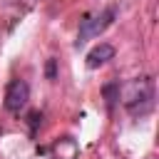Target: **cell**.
Instances as JSON below:
<instances>
[{"label":"cell","instance_id":"cell-4","mask_svg":"<svg viewBox=\"0 0 159 159\" xmlns=\"http://www.w3.org/2000/svg\"><path fill=\"white\" fill-rule=\"evenodd\" d=\"M114 57V47L109 45V42H99L97 47H92L89 52H87V67L89 70H97V67H102L104 62H109Z\"/></svg>","mask_w":159,"mask_h":159},{"label":"cell","instance_id":"cell-1","mask_svg":"<svg viewBox=\"0 0 159 159\" xmlns=\"http://www.w3.org/2000/svg\"><path fill=\"white\" fill-rule=\"evenodd\" d=\"M124 107L132 117H144L154 109V80L137 77L124 87Z\"/></svg>","mask_w":159,"mask_h":159},{"label":"cell","instance_id":"cell-2","mask_svg":"<svg viewBox=\"0 0 159 159\" xmlns=\"http://www.w3.org/2000/svg\"><path fill=\"white\" fill-rule=\"evenodd\" d=\"M114 17H117V7H107V10H102V12H97V15H87L82 22H80V32H77V47H82L87 40H92V37H97L99 32H104L112 22H114Z\"/></svg>","mask_w":159,"mask_h":159},{"label":"cell","instance_id":"cell-3","mask_svg":"<svg viewBox=\"0 0 159 159\" xmlns=\"http://www.w3.org/2000/svg\"><path fill=\"white\" fill-rule=\"evenodd\" d=\"M27 99H30L27 82L25 80H12L5 89V109L7 112H20V109H25Z\"/></svg>","mask_w":159,"mask_h":159},{"label":"cell","instance_id":"cell-5","mask_svg":"<svg viewBox=\"0 0 159 159\" xmlns=\"http://www.w3.org/2000/svg\"><path fill=\"white\" fill-rule=\"evenodd\" d=\"M104 97H107V104L112 107V104L119 99V84H107V87H104Z\"/></svg>","mask_w":159,"mask_h":159},{"label":"cell","instance_id":"cell-6","mask_svg":"<svg viewBox=\"0 0 159 159\" xmlns=\"http://www.w3.org/2000/svg\"><path fill=\"white\" fill-rule=\"evenodd\" d=\"M47 80H55V60H47Z\"/></svg>","mask_w":159,"mask_h":159}]
</instances>
